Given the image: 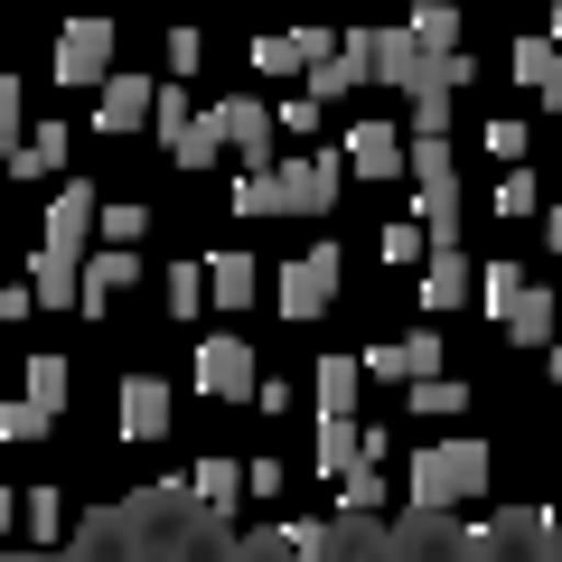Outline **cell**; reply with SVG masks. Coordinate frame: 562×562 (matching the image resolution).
Segmentation results:
<instances>
[{
	"mask_svg": "<svg viewBox=\"0 0 562 562\" xmlns=\"http://www.w3.org/2000/svg\"><path fill=\"white\" fill-rule=\"evenodd\" d=\"M422 254H431V235H422L413 216H394V225H384V262H394V272H403V262H422Z\"/></svg>",
	"mask_w": 562,
	"mask_h": 562,
	"instance_id": "obj_26",
	"label": "cell"
},
{
	"mask_svg": "<svg viewBox=\"0 0 562 562\" xmlns=\"http://www.w3.org/2000/svg\"><path fill=\"white\" fill-rule=\"evenodd\" d=\"M132 281H140V262H132V254H113V244H103V254L85 262V301H76V310H103V301H113V291H132Z\"/></svg>",
	"mask_w": 562,
	"mask_h": 562,
	"instance_id": "obj_18",
	"label": "cell"
},
{
	"mask_svg": "<svg viewBox=\"0 0 562 562\" xmlns=\"http://www.w3.org/2000/svg\"><path fill=\"white\" fill-rule=\"evenodd\" d=\"M516 85L543 103H562V47L553 38H516Z\"/></svg>",
	"mask_w": 562,
	"mask_h": 562,
	"instance_id": "obj_16",
	"label": "cell"
},
{
	"mask_svg": "<svg viewBox=\"0 0 562 562\" xmlns=\"http://www.w3.org/2000/svg\"><path fill=\"white\" fill-rule=\"evenodd\" d=\"M413 413H469V384H460V375H431V384H413Z\"/></svg>",
	"mask_w": 562,
	"mask_h": 562,
	"instance_id": "obj_24",
	"label": "cell"
},
{
	"mask_svg": "<svg viewBox=\"0 0 562 562\" xmlns=\"http://www.w3.org/2000/svg\"><path fill=\"white\" fill-rule=\"evenodd\" d=\"M525 140H535V132H525L516 113H497V122H487V150H497L506 169H525Z\"/></svg>",
	"mask_w": 562,
	"mask_h": 562,
	"instance_id": "obj_32",
	"label": "cell"
},
{
	"mask_svg": "<svg viewBox=\"0 0 562 562\" xmlns=\"http://www.w3.org/2000/svg\"><path fill=\"white\" fill-rule=\"evenodd\" d=\"M272 179V216H319V206H338V150H301V160H272L262 169Z\"/></svg>",
	"mask_w": 562,
	"mask_h": 562,
	"instance_id": "obj_2",
	"label": "cell"
},
{
	"mask_svg": "<svg viewBox=\"0 0 562 562\" xmlns=\"http://www.w3.org/2000/svg\"><path fill=\"white\" fill-rule=\"evenodd\" d=\"M422 301H431V310H460L469 301V254H460V244H431V254H422Z\"/></svg>",
	"mask_w": 562,
	"mask_h": 562,
	"instance_id": "obj_13",
	"label": "cell"
},
{
	"mask_svg": "<svg viewBox=\"0 0 562 562\" xmlns=\"http://www.w3.org/2000/svg\"><path fill=\"white\" fill-rule=\"evenodd\" d=\"M47 431H57V422H47V413H29L20 394L0 403V441H47Z\"/></svg>",
	"mask_w": 562,
	"mask_h": 562,
	"instance_id": "obj_28",
	"label": "cell"
},
{
	"mask_svg": "<svg viewBox=\"0 0 562 562\" xmlns=\"http://www.w3.org/2000/svg\"><path fill=\"white\" fill-rule=\"evenodd\" d=\"M516 291H525V262H487V272H479V301L487 310H506Z\"/></svg>",
	"mask_w": 562,
	"mask_h": 562,
	"instance_id": "obj_31",
	"label": "cell"
},
{
	"mask_svg": "<svg viewBox=\"0 0 562 562\" xmlns=\"http://www.w3.org/2000/svg\"><path fill=\"white\" fill-rule=\"evenodd\" d=\"M366 375H384V384H431V375H441V338H431V328H413V338H394V347H366Z\"/></svg>",
	"mask_w": 562,
	"mask_h": 562,
	"instance_id": "obj_7",
	"label": "cell"
},
{
	"mask_svg": "<svg viewBox=\"0 0 562 562\" xmlns=\"http://www.w3.org/2000/svg\"><path fill=\"white\" fill-rule=\"evenodd\" d=\"M169 160H179V169H206V160H216V132H206V122H188V132H169Z\"/></svg>",
	"mask_w": 562,
	"mask_h": 562,
	"instance_id": "obj_29",
	"label": "cell"
},
{
	"mask_svg": "<svg viewBox=\"0 0 562 562\" xmlns=\"http://www.w3.org/2000/svg\"><path fill=\"white\" fill-rule=\"evenodd\" d=\"M319 469L328 479H357L366 469V422H319Z\"/></svg>",
	"mask_w": 562,
	"mask_h": 562,
	"instance_id": "obj_19",
	"label": "cell"
},
{
	"mask_svg": "<svg viewBox=\"0 0 562 562\" xmlns=\"http://www.w3.org/2000/svg\"><path fill=\"white\" fill-rule=\"evenodd\" d=\"M206 132H216V150H235L244 160V179H254V169H272V113H262L254 94H225V103H206Z\"/></svg>",
	"mask_w": 562,
	"mask_h": 562,
	"instance_id": "obj_3",
	"label": "cell"
},
{
	"mask_svg": "<svg viewBox=\"0 0 562 562\" xmlns=\"http://www.w3.org/2000/svg\"><path fill=\"white\" fill-rule=\"evenodd\" d=\"M10 169H20V179H57V169H66V122H38V132L20 140V160H10Z\"/></svg>",
	"mask_w": 562,
	"mask_h": 562,
	"instance_id": "obj_21",
	"label": "cell"
},
{
	"mask_svg": "<svg viewBox=\"0 0 562 562\" xmlns=\"http://www.w3.org/2000/svg\"><path fill=\"white\" fill-rule=\"evenodd\" d=\"M338 169H357V179H394V169H403V132H394V122H357L347 150H338Z\"/></svg>",
	"mask_w": 562,
	"mask_h": 562,
	"instance_id": "obj_10",
	"label": "cell"
},
{
	"mask_svg": "<svg viewBox=\"0 0 562 562\" xmlns=\"http://www.w3.org/2000/svg\"><path fill=\"white\" fill-rule=\"evenodd\" d=\"M85 235H94V188L66 179L57 198H47V244H38V254H66V262H76V254H85Z\"/></svg>",
	"mask_w": 562,
	"mask_h": 562,
	"instance_id": "obj_8",
	"label": "cell"
},
{
	"mask_svg": "<svg viewBox=\"0 0 562 562\" xmlns=\"http://www.w3.org/2000/svg\"><path fill=\"white\" fill-rule=\"evenodd\" d=\"M479 487H487V441H422L413 450V506L450 516V506H469Z\"/></svg>",
	"mask_w": 562,
	"mask_h": 562,
	"instance_id": "obj_1",
	"label": "cell"
},
{
	"mask_svg": "<svg viewBox=\"0 0 562 562\" xmlns=\"http://www.w3.org/2000/svg\"><path fill=\"white\" fill-rule=\"evenodd\" d=\"M122 441H169V384L122 375Z\"/></svg>",
	"mask_w": 562,
	"mask_h": 562,
	"instance_id": "obj_9",
	"label": "cell"
},
{
	"mask_svg": "<svg viewBox=\"0 0 562 562\" xmlns=\"http://www.w3.org/2000/svg\"><path fill=\"white\" fill-rule=\"evenodd\" d=\"M357 384H366V366H357V357H319V413H328V422H347V413H357Z\"/></svg>",
	"mask_w": 562,
	"mask_h": 562,
	"instance_id": "obj_20",
	"label": "cell"
},
{
	"mask_svg": "<svg viewBox=\"0 0 562 562\" xmlns=\"http://www.w3.org/2000/svg\"><path fill=\"white\" fill-rule=\"evenodd\" d=\"M413 140H450V94H422L413 103Z\"/></svg>",
	"mask_w": 562,
	"mask_h": 562,
	"instance_id": "obj_36",
	"label": "cell"
},
{
	"mask_svg": "<svg viewBox=\"0 0 562 562\" xmlns=\"http://www.w3.org/2000/svg\"><path fill=\"white\" fill-rule=\"evenodd\" d=\"M198 301H206V262H169V310L188 319Z\"/></svg>",
	"mask_w": 562,
	"mask_h": 562,
	"instance_id": "obj_30",
	"label": "cell"
},
{
	"mask_svg": "<svg viewBox=\"0 0 562 562\" xmlns=\"http://www.w3.org/2000/svg\"><path fill=\"white\" fill-rule=\"evenodd\" d=\"M29 413H47V422H57V403H66V357H29Z\"/></svg>",
	"mask_w": 562,
	"mask_h": 562,
	"instance_id": "obj_22",
	"label": "cell"
},
{
	"mask_svg": "<svg viewBox=\"0 0 562 562\" xmlns=\"http://www.w3.org/2000/svg\"><path fill=\"white\" fill-rule=\"evenodd\" d=\"M535 216H543V244L562 254V206H535Z\"/></svg>",
	"mask_w": 562,
	"mask_h": 562,
	"instance_id": "obj_40",
	"label": "cell"
},
{
	"mask_svg": "<svg viewBox=\"0 0 562 562\" xmlns=\"http://www.w3.org/2000/svg\"><path fill=\"white\" fill-rule=\"evenodd\" d=\"M254 291H262V262H254V254H216V262H206V301L244 310Z\"/></svg>",
	"mask_w": 562,
	"mask_h": 562,
	"instance_id": "obj_17",
	"label": "cell"
},
{
	"mask_svg": "<svg viewBox=\"0 0 562 562\" xmlns=\"http://www.w3.org/2000/svg\"><path fill=\"white\" fill-rule=\"evenodd\" d=\"M235 206H244V216H272V179H262V169H254V179H235Z\"/></svg>",
	"mask_w": 562,
	"mask_h": 562,
	"instance_id": "obj_37",
	"label": "cell"
},
{
	"mask_svg": "<svg viewBox=\"0 0 562 562\" xmlns=\"http://www.w3.org/2000/svg\"><path fill=\"white\" fill-rule=\"evenodd\" d=\"M543 366H553V375H562V338H553V347H543Z\"/></svg>",
	"mask_w": 562,
	"mask_h": 562,
	"instance_id": "obj_42",
	"label": "cell"
},
{
	"mask_svg": "<svg viewBox=\"0 0 562 562\" xmlns=\"http://www.w3.org/2000/svg\"><path fill=\"white\" fill-rule=\"evenodd\" d=\"M347 487V516H375L384 506V469H357V479H338Z\"/></svg>",
	"mask_w": 562,
	"mask_h": 562,
	"instance_id": "obj_35",
	"label": "cell"
},
{
	"mask_svg": "<svg viewBox=\"0 0 562 562\" xmlns=\"http://www.w3.org/2000/svg\"><path fill=\"white\" fill-rule=\"evenodd\" d=\"M235 487H244V469H235V460H206L198 479H188V497H206V506H225V497H235Z\"/></svg>",
	"mask_w": 562,
	"mask_h": 562,
	"instance_id": "obj_27",
	"label": "cell"
},
{
	"mask_svg": "<svg viewBox=\"0 0 562 562\" xmlns=\"http://www.w3.org/2000/svg\"><path fill=\"white\" fill-rule=\"evenodd\" d=\"M497 216H535V169H506L497 179Z\"/></svg>",
	"mask_w": 562,
	"mask_h": 562,
	"instance_id": "obj_33",
	"label": "cell"
},
{
	"mask_svg": "<svg viewBox=\"0 0 562 562\" xmlns=\"http://www.w3.org/2000/svg\"><path fill=\"white\" fill-rule=\"evenodd\" d=\"M29 301H47V310H76V301H85V262L38 254V262H29Z\"/></svg>",
	"mask_w": 562,
	"mask_h": 562,
	"instance_id": "obj_15",
	"label": "cell"
},
{
	"mask_svg": "<svg viewBox=\"0 0 562 562\" xmlns=\"http://www.w3.org/2000/svg\"><path fill=\"white\" fill-rule=\"evenodd\" d=\"M403 38H413V57H422V66H450V57H460V10H450V0H422Z\"/></svg>",
	"mask_w": 562,
	"mask_h": 562,
	"instance_id": "obj_12",
	"label": "cell"
},
{
	"mask_svg": "<svg viewBox=\"0 0 562 562\" xmlns=\"http://www.w3.org/2000/svg\"><path fill=\"white\" fill-rule=\"evenodd\" d=\"M160 103L150 76H103V132H140V113Z\"/></svg>",
	"mask_w": 562,
	"mask_h": 562,
	"instance_id": "obj_14",
	"label": "cell"
},
{
	"mask_svg": "<svg viewBox=\"0 0 562 562\" xmlns=\"http://www.w3.org/2000/svg\"><path fill=\"white\" fill-rule=\"evenodd\" d=\"M113 76V29L103 20H66L57 29V85H94Z\"/></svg>",
	"mask_w": 562,
	"mask_h": 562,
	"instance_id": "obj_6",
	"label": "cell"
},
{
	"mask_svg": "<svg viewBox=\"0 0 562 562\" xmlns=\"http://www.w3.org/2000/svg\"><path fill=\"white\" fill-rule=\"evenodd\" d=\"M553 562H562V525H553Z\"/></svg>",
	"mask_w": 562,
	"mask_h": 562,
	"instance_id": "obj_43",
	"label": "cell"
},
{
	"mask_svg": "<svg viewBox=\"0 0 562 562\" xmlns=\"http://www.w3.org/2000/svg\"><path fill=\"white\" fill-rule=\"evenodd\" d=\"M29 310H38V301H29V281H10V291H0V319H29Z\"/></svg>",
	"mask_w": 562,
	"mask_h": 562,
	"instance_id": "obj_39",
	"label": "cell"
},
{
	"mask_svg": "<svg viewBox=\"0 0 562 562\" xmlns=\"http://www.w3.org/2000/svg\"><path fill=\"white\" fill-rule=\"evenodd\" d=\"M262 384V366H254V347L225 328V338H206L198 347V394H216V403H235V394H254Z\"/></svg>",
	"mask_w": 562,
	"mask_h": 562,
	"instance_id": "obj_5",
	"label": "cell"
},
{
	"mask_svg": "<svg viewBox=\"0 0 562 562\" xmlns=\"http://www.w3.org/2000/svg\"><path fill=\"white\" fill-rule=\"evenodd\" d=\"M497 328H506L516 347H553V281H525L516 301L497 310Z\"/></svg>",
	"mask_w": 562,
	"mask_h": 562,
	"instance_id": "obj_11",
	"label": "cell"
},
{
	"mask_svg": "<svg viewBox=\"0 0 562 562\" xmlns=\"http://www.w3.org/2000/svg\"><path fill=\"white\" fill-rule=\"evenodd\" d=\"M291 553H301V562H328V525H291Z\"/></svg>",
	"mask_w": 562,
	"mask_h": 562,
	"instance_id": "obj_38",
	"label": "cell"
},
{
	"mask_svg": "<svg viewBox=\"0 0 562 562\" xmlns=\"http://www.w3.org/2000/svg\"><path fill=\"white\" fill-rule=\"evenodd\" d=\"M10 525H20V497H10V487H0V535H10Z\"/></svg>",
	"mask_w": 562,
	"mask_h": 562,
	"instance_id": "obj_41",
	"label": "cell"
},
{
	"mask_svg": "<svg viewBox=\"0 0 562 562\" xmlns=\"http://www.w3.org/2000/svg\"><path fill=\"white\" fill-rule=\"evenodd\" d=\"M94 225L113 235V254H132V244H140V225H150V206H94Z\"/></svg>",
	"mask_w": 562,
	"mask_h": 562,
	"instance_id": "obj_25",
	"label": "cell"
},
{
	"mask_svg": "<svg viewBox=\"0 0 562 562\" xmlns=\"http://www.w3.org/2000/svg\"><path fill=\"white\" fill-rule=\"evenodd\" d=\"M10 160H20V85L0 76V169H10Z\"/></svg>",
	"mask_w": 562,
	"mask_h": 562,
	"instance_id": "obj_34",
	"label": "cell"
},
{
	"mask_svg": "<svg viewBox=\"0 0 562 562\" xmlns=\"http://www.w3.org/2000/svg\"><path fill=\"white\" fill-rule=\"evenodd\" d=\"M272 301H281V319H319V310L338 301V244H319V254H301V262H281Z\"/></svg>",
	"mask_w": 562,
	"mask_h": 562,
	"instance_id": "obj_4",
	"label": "cell"
},
{
	"mask_svg": "<svg viewBox=\"0 0 562 562\" xmlns=\"http://www.w3.org/2000/svg\"><path fill=\"white\" fill-rule=\"evenodd\" d=\"M20 516H29V535H38V543H57V535H66V497H57V487H29Z\"/></svg>",
	"mask_w": 562,
	"mask_h": 562,
	"instance_id": "obj_23",
	"label": "cell"
}]
</instances>
